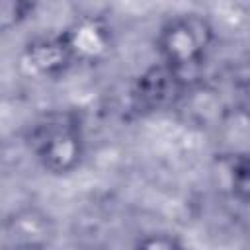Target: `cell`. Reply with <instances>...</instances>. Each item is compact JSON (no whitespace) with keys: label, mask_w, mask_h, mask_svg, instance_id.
<instances>
[{"label":"cell","mask_w":250,"mask_h":250,"mask_svg":"<svg viewBox=\"0 0 250 250\" xmlns=\"http://www.w3.org/2000/svg\"><path fill=\"white\" fill-rule=\"evenodd\" d=\"M27 148L51 176L76 172L86 156V135L76 111L55 109L39 117L27 131Z\"/></svg>","instance_id":"cell-1"},{"label":"cell","mask_w":250,"mask_h":250,"mask_svg":"<svg viewBox=\"0 0 250 250\" xmlns=\"http://www.w3.org/2000/svg\"><path fill=\"white\" fill-rule=\"evenodd\" d=\"M213 43L215 29L205 16L195 12L174 14L156 31V61L189 84L205 64Z\"/></svg>","instance_id":"cell-2"},{"label":"cell","mask_w":250,"mask_h":250,"mask_svg":"<svg viewBox=\"0 0 250 250\" xmlns=\"http://www.w3.org/2000/svg\"><path fill=\"white\" fill-rule=\"evenodd\" d=\"M57 238V223L37 205L12 209L2 223L4 250H47Z\"/></svg>","instance_id":"cell-3"},{"label":"cell","mask_w":250,"mask_h":250,"mask_svg":"<svg viewBox=\"0 0 250 250\" xmlns=\"http://www.w3.org/2000/svg\"><path fill=\"white\" fill-rule=\"evenodd\" d=\"M61 35L74 59V64L94 66L104 62L115 43L113 27L104 16H78L72 20Z\"/></svg>","instance_id":"cell-4"},{"label":"cell","mask_w":250,"mask_h":250,"mask_svg":"<svg viewBox=\"0 0 250 250\" xmlns=\"http://www.w3.org/2000/svg\"><path fill=\"white\" fill-rule=\"evenodd\" d=\"M188 86L184 78L156 61L137 76L131 100L139 111H160L176 104Z\"/></svg>","instance_id":"cell-5"},{"label":"cell","mask_w":250,"mask_h":250,"mask_svg":"<svg viewBox=\"0 0 250 250\" xmlns=\"http://www.w3.org/2000/svg\"><path fill=\"white\" fill-rule=\"evenodd\" d=\"M21 66L35 78L55 80L64 76L76 64L59 31L29 39L21 49Z\"/></svg>","instance_id":"cell-6"},{"label":"cell","mask_w":250,"mask_h":250,"mask_svg":"<svg viewBox=\"0 0 250 250\" xmlns=\"http://www.w3.org/2000/svg\"><path fill=\"white\" fill-rule=\"evenodd\" d=\"M225 176L230 197L250 207V152H234L225 158Z\"/></svg>","instance_id":"cell-7"},{"label":"cell","mask_w":250,"mask_h":250,"mask_svg":"<svg viewBox=\"0 0 250 250\" xmlns=\"http://www.w3.org/2000/svg\"><path fill=\"white\" fill-rule=\"evenodd\" d=\"M37 6L27 0H4L0 8V27L4 33L23 25L27 20L33 18Z\"/></svg>","instance_id":"cell-8"},{"label":"cell","mask_w":250,"mask_h":250,"mask_svg":"<svg viewBox=\"0 0 250 250\" xmlns=\"http://www.w3.org/2000/svg\"><path fill=\"white\" fill-rule=\"evenodd\" d=\"M135 250H186V246L176 234L158 230V232L143 234L137 240Z\"/></svg>","instance_id":"cell-9"},{"label":"cell","mask_w":250,"mask_h":250,"mask_svg":"<svg viewBox=\"0 0 250 250\" xmlns=\"http://www.w3.org/2000/svg\"><path fill=\"white\" fill-rule=\"evenodd\" d=\"M234 102H236V107L250 119V78L236 86Z\"/></svg>","instance_id":"cell-10"},{"label":"cell","mask_w":250,"mask_h":250,"mask_svg":"<svg viewBox=\"0 0 250 250\" xmlns=\"http://www.w3.org/2000/svg\"><path fill=\"white\" fill-rule=\"evenodd\" d=\"M248 209H250V207H248ZM248 232H250V221H248Z\"/></svg>","instance_id":"cell-11"}]
</instances>
